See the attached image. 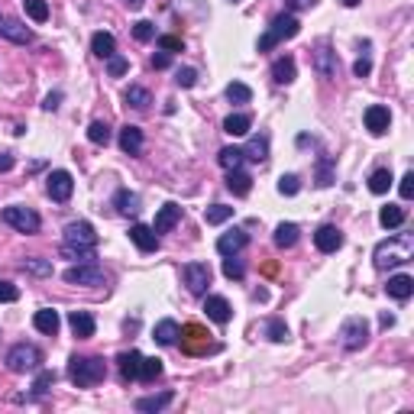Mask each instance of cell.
Masks as SVG:
<instances>
[{"instance_id":"obj_1","label":"cell","mask_w":414,"mask_h":414,"mask_svg":"<svg viewBox=\"0 0 414 414\" xmlns=\"http://www.w3.org/2000/svg\"><path fill=\"white\" fill-rule=\"evenodd\" d=\"M414 259V240L408 233L401 237H389L382 240L375 249H372V262H375V269H395V265H405V262Z\"/></svg>"},{"instance_id":"obj_2","label":"cell","mask_w":414,"mask_h":414,"mask_svg":"<svg viewBox=\"0 0 414 414\" xmlns=\"http://www.w3.org/2000/svg\"><path fill=\"white\" fill-rule=\"evenodd\" d=\"M107 375V363L101 356H71L68 359V379L75 382L78 389H88V385H97Z\"/></svg>"},{"instance_id":"obj_3","label":"cell","mask_w":414,"mask_h":414,"mask_svg":"<svg viewBox=\"0 0 414 414\" xmlns=\"http://www.w3.org/2000/svg\"><path fill=\"white\" fill-rule=\"evenodd\" d=\"M301 33V23H298V17L288 10V13H279V17L272 20V26L265 29V36L259 39V52H272L279 43H285V39H295V36Z\"/></svg>"},{"instance_id":"obj_4","label":"cell","mask_w":414,"mask_h":414,"mask_svg":"<svg viewBox=\"0 0 414 414\" xmlns=\"http://www.w3.org/2000/svg\"><path fill=\"white\" fill-rule=\"evenodd\" d=\"M0 220H4L7 227L20 230V233H39V227H43L39 214L29 211V207H20V204H13V207H4V211H0Z\"/></svg>"},{"instance_id":"obj_5","label":"cell","mask_w":414,"mask_h":414,"mask_svg":"<svg viewBox=\"0 0 414 414\" xmlns=\"http://www.w3.org/2000/svg\"><path fill=\"white\" fill-rule=\"evenodd\" d=\"M39 363H43V353H39L33 343H17V347H10V353H7L10 372H33V369H39Z\"/></svg>"},{"instance_id":"obj_6","label":"cell","mask_w":414,"mask_h":414,"mask_svg":"<svg viewBox=\"0 0 414 414\" xmlns=\"http://www.w3.org/2000/svg\"><path fill=\"white\" fill-rule=\"evenodd\" d=\"M65 282H68V285L97 288V285H104V282H107V275H104V269L97 265V262H78V265L65 269Z\"/></svg>"},{"instance_id":"obj_7","label":"cell","mask_w":414,"mask_h":414,"mask_svg":"<svg viewBox=\"0 0 414 414\" xmlns=\"http://www.w3.org/2000/svg\"><path fill=\"white\" fill-rule=\"evenodd\" d=\"M65 246H78V249H94L97 246V233L88 220H71L65 227V237H62Z\"/></svg>"},{"instance_id":"obj_8","label":"cell","mask_w":414,"mask_h":414,"mask_svg":"<svg viewBox=\"0 0 414 414\" xmlns=\"http://www.w3.org/2000/svg\"><path fill=\"white\" fill-rule=\"evenodd\" d=\"M340 343L347 350H363L369 343V324H366V317H350L343 324V330H340Z\"/></svg>"},{"instance_id":"obj_9","label":"cell","mask_w":414,"mask_h":414,"mask_svg":"<svg viewBox=\"0 0 414 414\" xmlns=\"http://www.w3.org/2000/svg\"><path fill=\"white\" fill-rule=\"evenodd\" d=\"M181 282L191 295H204L207 285H211V269L204 265V262H188L185 269H181Z\"/></svg>"},{"instance_id":"obj_10","label":"cell","mask_w":414,"mask_h":414,"mask_svg":"<svg viewBox=\"0 0 414 414\" xmlns=\"http://www.w3.org/2000/svg\"><path fill=\"white\" fill-rule=\"evenodd\" d=\"M311 65H314V71L321 78H337V71H340V62H337V52L330 49L327 43H321L317 49H314V55H311Z\"/></svg>"},{"instance_id":"obj_11","label":"cell","mask_w":414,"mask_h":414,"mask_svg":"<svg viewBox=\"0 0 414 414\" xmlns=\"http://www.w3.org/2000/svg\"><path fill=\"white\" fill-rule=\"evenodd\" d=\"M46 191H49L52 201H68L71 198V191H75V178L68 175L65 169H55L49 178H46Z\"/></svg>"},{"instance_id":"obj_12","label":"cell","mask_w":414,"mask_h":414,"mask_svg":"<svg viewBox=\"0 0 414 414\" xmlns=\"http://www.w3.org/2000/svg\"><path fill=\"white\" fill-rule=\"evenodd\" d=\"M181 347H185L188 353H217V347L207 343V333H204V327H198V324H188V327L181 330Z\"/></svg>"},{"instance_id":"obj_13","label":"cell","mask_w":414,"mask_h":414,"mask_svg":"<svg viewBox=\"0 0 414 414\" xmlns=\"http://www.w3.org/2000/svg\"><path fill=\"white\" fill-rule=\"evenodd\" d=\"M363 120H366V130H369L372 136H385L392 127V113H389V107H382V104H372L363 113Z\"/></svg>"},{"instance_id":"obj_14","label":"cell","mask_w":414,"mask_h":414,"mask_svg":"<svg viewBox=\"0 0 414 414\" xmlns=\"http://www.w3.org/2000/svg\"><path fill=\"white\" fill-rule=\"evenodd\" d=\"M0 39L26 46L29 39H33V29H29L26 23H20V20H13V17H0Z\"/></svg>"},{"instance_id":"obj_15","label":"cell","mask_w":414,"mask_h":414,"mask_svg":"<svg viewBox=\"0 0 414 414\" xmlns=\"http://www.w3.org/2000/svg\"><path fill=\"white\" fill-rule=\"evenodd\" d=\"M246 243H249V233L240 230V227H233V230H227V233L217 240V253L220 256H237Z\"/></svg>"},{"instance_id":"obj_16","label":"cell","mask_w":414,"mask_h":414,"mask_svg":"<svg viewBox=\"0 0 414 414\" xmlns=\"http://www.w3.org/2000/svg\"><path fill=\"white\" fill-rule=\"evenodd\" d=\"M130 240L136 243V249H143V253H156L159 249V233L153 227H146V223H133L130 227Z\"/></svg>"},{"instance_id":"obj_17","label":"cell","mask_w":414,"mask_h":414,"mask_svg":"<svg viewBox=\"0 0 414 414\" xmlns=\"http://www.w3.org/2000/svg\"><path fill=\"white\" fill-rule=\"evenodd\" d=\"M314 246H317L321 253H337L340 246H343V233H340L333 223H324V227L314 233Z\"/></svg>"},{"instance_id":"obj_18","label":"cell","mask_w":414,"mask_h":414,"mask_svg":"<svg viewBox=\"0 0 414 414\" xmlns=\"http://www.w3.org/2000/svg\"><path fill=\"white\" fill-rule=\"evenodd\" d=\"M204 314H207L214 324H230V317H233V308H230L227 298L211 295L207 301H204Z\"/></svg>"},{"instance_id":"obj_19","label":"cell","mask_w":414,"mask_h":414,"mask_svg":"<svg viewBox=\"0 0 414 414\" xmlns=\"http://www.w3.org/2000/svg\"><path fill=\"white\" fill-rule=\"evenodd\" d=\"M139 363H143V353H136V350H127V353H120V356H117L120 379H123V382L139 379Z\"/></svg>"},{"instance_id":"obj_20","label":"cell","mask_w":414,"mask_h":414,"mask_svg":"<svg viewBox=\"0 0 414 414\" xmlns=\"http://www.w3.org/2000/svg\"><path fill=\"white\" fill-rule=\"evenodd\" d=\"M178 220H181V207H178L175 201H169V204H162V207H159L153 230H156V233H169V230L175 227Z\"/></svg>"},{"instance_id":"obj_21","label":"cell","mask_w":414,"mask_h":414,"mask_svg":"<svg viewBox=\"0 0 414 414\" xmlns=\"http://www.w3.org/2000/svg\"><path fill=\"white\" fill-rule=\"evenodd\" d=\"M175 401V392H159V395H146V398H136V411L143 414H156V411H165V408Z\"/></svg>"},{"instance_id":"obj_22","label":"cell","mask_w":414,"mask_h":414,"mask_svg":"<svg viewBox=\"0 0 414 414\" xmlns=\"http://www.w3.org/2000/svg\"><path fill=\"white\" fill-rule=\"evenodd\" d=\"M120 149H123L127 156L143 153V130L133 127V123H127V127L120 130Z\"/></svg>"},{"instance_id":"obj_23","label":"cell","mask_w":414,"mask_h":414,"mask_svg":"<svg viewBox=\"0 0 414 414\" xmlns=\"http://www.w3.org/2000/svg\"><path fill=\"white\" fill-rule=\"evenodd\" d=\"M298 75V68H295V59L291 55H282V59L272 62V81L275 85H291Z\"/></svg>"},{"instance_id":"obj_24","label":"cell","mask_w":414,"mask_h":414,"mask_svg":"<svg viewBox=\"0 0 414 414\" xmlns=\"http://www.w3.org/2000/svg\"><path fill=\"white\" fill-rule=\"evenodd\" d=\"M33 327L39 330V333H46V337H55V333H59V327H62L59 311H52V308H43V311H36Z\"/></svg>"},{"instance_id":"obj_25","label":"cell","mask_w":414,"mask_h":414,"mask_svg":"<svg viewBox=\"0 0 414 414\" xmlns=\"http://www.w3.org/2000/svg\"><path fill=\"white\" fill-rule=\"evenodd\" d=\"M68 327H71V333H75L78 340L94 337V317L88 311H71L68 314Z\"/></svg>"},{"instance_id":"obj_26","label":"cell","mask_w":414,"mask_h":414,"mask_svg":"<svg viewBox=\"0 0 414 414\" xmlns=\"http://www.w3.org/2000/svg\"><path fill=\"white\" fill-rule=\"evenodd\" d=\"M385 291H389L395 301H408L411 291H414V279H411V275H392L389 285H385Z\"/></svg>"},{"instance_id":"obj_27","label":"cell","mask_w":414,"mask_h":414,"mask_svg":"<svg viewBox=\"0 0 414 414\" xmlns=\"http://www.w3.org/2000/svg\"><path fill=\"white\" fill-rule=\"evenodd\" d=\"M178 337H181V327L175 321H159L156 324V343L159 347H175Z\"/></svg>"},{"instance_id":"obj_28","label":"cell","mask_w":414,"mask_h":414,"mask_svg":"<svg viewBox=\"0 0 414 414\" xmlns=\"http://www.w3.org/2000/svg\"><path fill=\"white\" fill-rule=\"evenodd\" d=\"M113 207H117L120 214H139V195L136 191H130V188H120L117 195H113Z\"/></svg>"},{"instance_id":"obj_29","label":"cell","mask_w":414,"mask_h":414,"mask_svg":"<svg viewBox=\"0 0 414 414\" xmlns=\"http://www.w3.org/2000/svg\"><path fill=\"white\" fill-rule=\"evenodd\" d=\"M227 188H230V191H233L237 198H246L249 191H253V178L246 175V172L233 169V172H227Z\"/></svg>"},{"instance_id":"obj_30","label":"cell","mask_w":414,"mask_h":414,"mask_svg":"<svg viewBox=\"0 0 414 414\" xmlns=\"http://www.w3.org/2000/svg\"><path fill=\"white\" fill-rule=\"evenodd\" d=\"M91 52L97 55V59H110L113 52H117V39L110 33H94L91 36Z\"/></svg>"},{"instance_id":"obj_31","label":"cell","mask_w":414,"mask_h":414,"mask_svg":"<svg viewBox=\"0 0 414 414\" xmlns=\"http://www.w3.org/2000/svg\"><path fill=\"white\" fill-rule=\"evenodd\" d=\"M243 159H253V162H265L269 159V139L265 136H253L243 149Z\"/></svg>"},{"instance_id":"obj_32","label":"cell","mask_w":414,"mask_h":414,"mask_svg":"<svg viewBox=\"0 0 414 414\" xmlns=\"http://www.w3.org/2000/svg\"><path fill=\"white\" fill-rule=\"evenodd\" d=\"M298 233H301L298 223H279V227H275V246H279V249H291V246L298 243Z\"/></svg>"},{"instance_id":"obj_33","label":"cell","mask_w":414,"mask_h":414,"mask_svg":"<svg viewBox=\"0 0 414 414\" xmlns=\"http://www.w3.org/2000/svg\"><path fill=\"white\" fill-rule=\"evenodd\" d=\"M379 223L385 230H395L405 223V207H398V204H389V207H382L379 211Z\"/></svg>"},{"instance_id":"obj_34","label":"cell","mask_w":414,"mask_h":414,"mask_svg":"<svg viewBox=\"0 0 414 414\" xmlns=\"http://www.w3.org/2000/svg\"><path fill=\"white\" fill-rule=\"evenodd\" d=\"M249 127H253V120L246 117V113H230V117L223 120V133H230V136H246Z\"/></svg>"},{"instance_id":"obj_35","label":"cell","mask_w":414,"mask_h":414,"mask_svg":"<svg viewBox=\"0 0 414 414\" xmlns=\"http://www.w3.org/2000/svg\"><path fill=\"white\" fill-rule=\"evenodd\" d=\"M123 101H127L130 107H136V110H146L149 104H153V97H149V91H146V88L133 85V88H127V91H123Z\"/></svg>"},{"instance_id":"obj_36","label":"cell","mask_w":414,"mask_h":414,"mask_svg":"<svg viewBox=\"0 0 414 414\" xmlns=\"http://www.w3.org/2000/svg\"><path fill=\"white\" fill-rule=\"evenodd\" d=\"M392 181H395V178H392L389 169H375L369 175V191H372V195H385V191L392 188Z\"/></svg>"},{"instance_id":"obj_37","label":"cell","mask_w":414,"mask_h":414,"mask_svg":"<svg viewBox=\"0 0 414 414\" xmlns=\"http://www.w3.org/2000/svg\"><path fill=\"white\" fill-rule=\"evenodd\" d=\"M217 162L227 172L240 169V165H243V149H237V146H223V149H220V156H217Z\"/></svg>"},{"instance_id":"obj_38","label":"cell","mask_w":414,"mask_h":414,"mask_svg":"<svg viewBox=\"0 0 414 414\" xmlns=\"http://www.w3.org/2000/svg\"><path fill=\"white\" fill-rule=\"evenodd\" d=\"M227 101L230 104H249L253 101V91H249V85H243V81H230L227 85Z\"/></svg>"},{"instance_id":"obj_39","label":"cell","mask_w":414,"mask_h":414,"mask_svg":"<svg viewBox=\"0 0 414 414\" xmlns=\"http://www.w3.org/2000/svg\"><path fill=\"white\" fill-rule=\"evenodd\" d=\"M159 375H162V359H156V356H143V363H139V379L156 382Z\"/></svg>"},{"instance_id":"obj_40","label":"cell","mask_w":414,"mask_h":414,"mask_svg":"<svg viewBox=\"0 0 414 414\" xmlns=\"http://www.w3.org/2000/svg\"><path fill=\"white\" fill-rule=\"evenodd\" d=\"M230 217H233V207H227V204H211V207L204 211V220H207L211 227H217V223H227Z\"/></svg>"},{"instance_id":"obj_41","label":"cell","mask_w":414,"mask_h":414,"mask_svg":"<svg viewBox=\"0 0 414 414\" xmlns=\"http://www.w3.org/2000/svg\"><path fill=\"white\" fill-rule=\"evenodd\" d=\"M88 139H91L94 146H107L110 143V127L104 123V120H94L91 127H88Z\"/></svg>"},{"instance_id":"obj_42","label":"cell","mask_w":414,"mask_h":414,"mask_svg":"<svg viewBox=\"0 0 414 414\" xmlns=\"http://www.w3.org/2000/svg\"><path fill=\"white\" fill-rule=\"evenodd\" d=\"M265 337H269L272 343H285V340H288L285 321H279V317H269V324H265Z\"/></svg>"},{"instance_id":"obj_43","label":"cell","mask_w":414,"mask_h":414,"mask_svg":"<svg viewBox=\"0 0 414 414\" xmlns=\"http://www.w3.org/2000/svg\"><path fill=\"white\" fill-rule=\"evenodd\" d=\"M26 13L36 20V23H46L49 20V7H46V0H23Z\"/></svg>"},{"instance_id":"obj_44","label":"cell","mask_w":414,"mask_h":414,"mask_svg":"<svg viewBox=\"0 0 414 414\" xmlns=\"http://www.w3.org/2000/svg\"><path fill=\"white\" fill-rule=\"evenodd\" d=\"M223 275H227V279H243L246 275V269H243V262L237 259V256H223Z\"/></svg>"},{"instance_id":"obj_45","label":"cell","mask_w":414,"mask_h":414,"mask_svg":"<svg viewBox=\"0 0 414 414\" xmlns=\"http://www.w3.org/2000/svg\"><path fill=\"white\" fill-rule=\"evenodd\" d=\"M127 71H130V62L123 59V55H117V52H113V55L107 59V75L110 78H120V75H127Z\"/></svg>"},{"instance_id":"obj_46","label":"cell","mask_w":414,"mask_h":414,"mask_svg":"<svg viewBox=\"0 0 414 414\" xmlns=\"http://www.w3.org/2000/svg\"><path fill=\"white\" fill-rule=\"evenodd\" d=\"M52 385H55V372H52V369H43L39 375H36V382H33V392H36V395H46Z\"/></svg>"},{"instance_id":"obj_47","label":"cell","mask_w":414,"mask_h":414,"mask_svg":"<svg viewBox=\"0 0 414 414\" xmlns=\"http://www.w3.org/2000/svg\"><path fill=\"white\" fill-rule=\"evenodd\" d=\"M298 191H301V181H298V175H282L279 178V195L291 198V195H298Z\"/></svg>"},{"instance_id":"obj_48","label":"cell","mask_w":414,"mask_h":414,"mask_svg":"<svg viewBox=\"0 0 414 414\" xmlns=\"http://www.w3.org/2000/svg\"><path fill=\"white\" fill-rule=\"evenodd\" d=\"M62 256L78 262H94V249H78V246H65V243H62Z\"/></svg>"},{"instance_id":"obj_49","label":"cell","mask_w":414,"mask_h":414,"mask_svg":"<svg viewBox=\"0 0 414 414\" xmlns=\"http://www.w3.org/2000/svg\"><path fill=\"white\" fill-rule=\"evenodd\" d=\"M23 272H33V275H52V262L49 259H26Z\"/></svg>"},{"instance_id":"obj_50","label":"cell","mask_w":414,"mask_h":414,"mask_svg":"<svg viewBox=\"0 0 414 414\" xmlns=\"http://www.w3.org/2000/svg\"><path fill=\"white\" fill-rule=\"evenodd\" d=\"M133 36L139 43H149V39H156V26L149 20H139V23H133Z\"/></svg>"},{"instance_id":"obj_51","label":"cell","mask_w":414,"mask_h":414,"mask_svg":"<svg viewBox=\"0 0 414 414\" xmlns=\"http://www.w3.org/2000/svg\"><path fill=\"white\" fill-rule=\"evenodd\" d=\"M175 85L178 88H195L198 85V71H195V68H178V71H175Z\"/></svg>"},{"instance_id":"obj_52","label":"cell","mask_w":414,"mask_h":414,"mask_svg":"<svg viewBox=\"0 0 414 414\" xmlns=\"http://www.w3.org/2000/svg\"><path fill=\"white\" fill-rule=\"evenodd\" d=\"M20 298V288L13 282H4L0 279V305H10V301H17Z\"/></svg>"},{"instance_id":"obj_53","label":"cell","mask_w":414,"mask_h":414,"mask_svg":"<svg viewBox=\"0 0 414 414\" xmlns=\"http://www.w3.org/2000/svg\"><path fill=\"white\" fill-rule=\"evenodd\" d=\"M159 49L172 55V52H181V49H185V43H181L178 36H159Z\"/></svg>"},{"instance_id":"obj_54","label":"cell","mask_w":414,"mask_h":414,"mask_svg":"<svg viewBox=\"0 0 414 414\" xmlns=\"http://www.w3.org/2000/svg\"><path fill=\"white\" fill-rule=\"evenodd\" d=\"M317 185H321V188L333 185V172H330V159H321V165H317Z\"/></svg>"},{"instance_id":"obj_55","label":"cell","mask_w":414,"mask_h":414,"mask_svg":"<svg viewBox=\"0 0 414 414\" xmlns=\"http://www.w3.org/2000/svg\"><path fill=\"white\" fill-rule=\"evenodd\" d=\"M369 71H372L369 55H363V59H356V65H353V75H356V78H366Z\"/></svg>"},{"instance_id":"obj_56","label":"cell","mask_w":414,"mask_h":414,"mask_svg":"<svg viewBox=\"0 0 414 414\" xmlns=\"http://www.w3.org/2000/svg\"><path fill=\"white\" fill-rule=\"evenodd\" d=\"M398 191H401V198H405V201L414 195V172H408V175L401 178V185H398Z\"/></svg>"},{"instance_id":"obj_57","label":"cell","mask_w":414,"mask_h":414,"mask_svg":"<svg viewBox=\"0 0 414 414\" xmlns=\"http://www.w3.org/2000/svg\"><path fill=\"white\" fill-rule=\"evenodd\" d=\"M59 104H62V91H52L43 101V110H59Z\"/></svg>"},{"instance_id":"obj_58","label":"cell","mask_w":414,"mask_h":414,"mask_svg":"<svg viewBox=\"0 0 414 414\" xmlns=\"http://www.w3.org/2000/svg\"><path fill=\"white\" fill-rule=\"evenodd\" d=\"M169 65H172L169 52H159V55H153V68H159V71H162V68H169Z\"/></svg>"},{"instance_id":"obj_59","label":"cell","mask_w":414,"mask_h":414,"mask_svg":"<svg viewBox=\"0 0 414 414\" xmlns=\"http://www.w3.org/2000/svg\"><path fill=\"white\" fill-rule=\"evenodd\" d=\"M13 162H17V159H13L10 153H0V172H10V169H13Z\"/></svg>"},{"instance_id":"obj_60","label":"cell","mask_w":414,"mask_h":414,"mask_svg":"<svg viewBox=\"0 0 414 414\" xmlns=\"http://www.w3.org/2000/svg\"><path fill=\"white\" fill-rule=\"evenodd\" d=\"M314 0H288V10H305V7H311Z\"/></svg>"},{"instance_id":"obj_61","label":"cell","mask_w":414,"mask_h":414,"mask_svg":"<svg viewBox=\"0 0 414 414\" xmlns=\"http://www.w3.org/2000/svg\"><path fill=\"white\" fill-rule=\"evenodd\" d=\"M379 324H382L385 330H389L392 324H395V314H382V317H379Z\"/></svg>"},{"instance_id":"obj_62","label":"cell","mask_w":414,"mask_h":414,"mask_svg":"<svg viewBox=\"0 0 414 414\" xmlns=\"http://www.w3.org/2000/svg\"><path fill=\"white\" fill-rule=\"evenodd\" d=\"M123 4H127L130 10H139V7H143V4H146V0H123Z\"/></svg>"},{"instance_id":"obj_63","label":"cell","mask_w":414,"mask_h":414,"mask_svg":"<svg viewBox=\"0 0 414 414\" xmlns=\"http://www.w3.org/2000/svg\"><path fill=\"white\" fill-rule=\"evenodd\" d=\"M340 4H343V7H359L363 0H340Z\"/></svg>"},{"instance_id":"obj_64","label":"cell","mask_w":414,"mask_h":414,"mask_svg":"<svg viewBox=\"0 0 414 414\" xmlns=\"http://www.w3.org/2000/svg\"><path fill=\"white\" fill-rule=\"evenodd\" d=\"M230 4H240V0H230Z\"/></svg>"}]
</instances>
